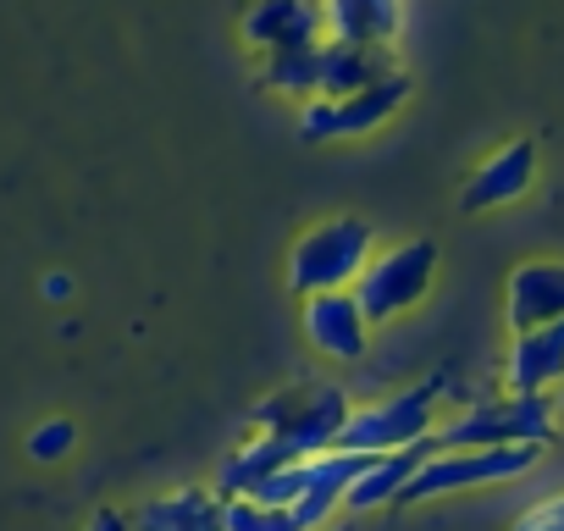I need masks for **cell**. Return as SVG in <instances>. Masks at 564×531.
Listing matches in <instances>:
<instances>
[{"label": "cell", "instance_id": "obj_5", "mask_svg": "<svg viewBox=\"0 0 564 531\" xmlns=\"http://www.w3.org/2000/svg\"><path fill=\"white\" fill-rule=\"evenodd\" d=\"M432 421H437V388H410L399 399H382V404H366V410H349V426L338 432V448L333 454H366V459H382L393 448H410L421 437H432Z\"/></svg>", "mask_w": 564, "mask_h": 531}, {"label": "cell", "instance_id": "obj_13", "mask_svg": "<svg viewBox=\"0 0 564 531\" xmlns=\"http://www.w3.org/2000/svg\"><path fill=\"white\" fill-rule=\"evenodd\" d=\"M322 23L344 45L393 51V40L404 29V0H322Z\"/></svg>", "mask_w": 564, "mask_h": 531}, {"label": "cell", "instance_id": "obj_4", "mask_svg": "<svg viewBox=\"0 0 564 531\" xmlns=\"http://www.w3.org/2000/svg\"><path fill=\"white\" fill-rule=\"evenodd\" d=\"M432 278H437V243L432 238H410V243L366 260V272L355 278L349 294H355L366 322H393L399 311H415L426 300Z\"/></svg>", "mask_w": 564, "mask_h": 531}, {"label": "cell", "instance_id": "obj_19", "mask_svg": "<svg viewBox=\"0 0 564 531\" xmlns=\"http://www.w3.org/2000/svg\"><path fill=\"white\" fill-rule=\"evenodd\" d=\"M221 531H300V520L289 509H265L249 498H227L221 503Z\"/></svg>", "mask_w": 564, "mask_h": 531}, {"label": "cell", "instance_id": "obj_6", "mask_svg": "<svg viewBox=\"0 0 564 531\" xmlns=\"http://www.w3.org/2000/svg\"><path fill=\"white\" fill-rule=\"evenodd\" d=\"M542 459L536 443H509V448H459V454H432L393 503H426L437 492H459V487H481V481H509L525 476Z\"/></svg>", "mask_w": 564, "mask_h": 531}, {"label": "cell", "instance_id": "obj_10", "mask_svg": "<svg viewBox=\"0 0 564 531\" xmlns=\"http://www.w3.org/2000/svg\"><path fill=\"white\" fill-rule=\"evenodd\" d=\"M531 183H536V144L531 139H514V144H503L492 161H481L470 172L459 205L465 210H498V205H514Z\"/></svg>", "mask_w": 564, "mask_h": 531}, {"label": "cell", "instance_id": "obj_8", "mask_svg": "<svg viewBox=\"0 0 564 531\" xmlns=\"http://www.w3.org/2000/svg\"><path fill=\"white\" fill-rule=\"evenodd\" d=\"M371 470L366 454H316L300 465V498H294V520L300 531H322L333 520V509H344V492Z\"/></svg>", "mask_w": 564, "mask_h": 531}, {"label": "cell", "instance_id": "obj_15", "mask_svg": "<svg viewBox=\"0 0 564 531\" xmlns=\"http://www.w3.org/2000/svg\"><path fill=\"white\" fill-rule=\"evenodd\" d=\"M322 34V7L316 0H254V12L243 18V40L260 51L305 45Z\"/></svg>", "mask_w": 564, "mask_h": 531}, {"label": "cell", "instance_id": "obj_22", "mask_svg": "<svg viewBox=\"0 0 564 531\" xmlns=\"http://www.w3.org/2000/svg\"><path fill=\"white\" fill-rule=\"evenodd\" d=\"M89 531H128V514H117V509H100V514L89 520Z\"/></svg>", "mask_w": 564, "mask_h": 531}, {"label": "cell", "instance_id": "obj_17", "mask_svg": "<svg viewBox=\"0 0 564 531\" xmlns=\"http://www.w3.org/2000/svg\"><path fill=\"white\" fill-rule=\"evenodd\" d=\"M432 454H437V443H432V437H421V443H410V448H393V454L371 459V470L344 492V503H349V509H382V503H393V498L404 492V481H410Z\"/></svg>", "mask_w": 564, "mask_h": 531}, {"label": "cell", "instance_id": "obj_1", "mask_svg": "<svg viewBox=\"0 0 564 531\" xmlns=\"http://www.w3.org/2000/svg\"><path fill=\"white\" fill-rule=\"evenodd\" d=\"M349 393L333 388V382H316V388H282L271 399L254 404V426L260 437H276L289 443L300 459H316V454H333L338 448V432L349 426Z\"/></svg>", "mask_w": 564, "mask_h": 531}, {"label": "cell", "instance_id": "obj_11", "mask_svg": "<svg viewBox=\"0 0 564 531\" xmlns=\"http://www.w3.org/2000/svg\"><path fill=\"white\" fill-rule=\"evenodd\" d=\"M564 322V260H525L509 278V327L536 333Z\"/></svg>", "mask_w": 564, "mask_h": 531}, {"label": "cell", "instance_id": "obj_18", "mask_svg": "<svg viewBox=\"0 0 564 531\" xmlns=\"http://www.w3.org/2000/svg\"><path fill=\"white\" fill-rule=\"evenodd\" d=\"M316 56H322V40L265 51L260 84H265V89H289V95H316Z\"/></svg>", "mask_w": 564, "mask_h": 531}, {"label": "cell", "instance_id": "obj_21", "mask_svg": "<svg viewBox=\"0 0 564 531\" xmlns=\"http://www.w3.org/2000/svg\"><path fill=\"white\" fill-rule=\"evenodd\" d=\"M514 531H564V492H553V498L531 503V509L514 520Z\"/></svg>", "mask_w": 564, "mask_h": 531}, {"label": "cell", "instance_id": "obj_7", "mask_svg": "<svg viewBox=\"0 0 564 531\" xmlns=\"http://www.w3.org/2000/svg\"><path fill=\"white\" fill-rule=\"evenodd\" d=\"M410 73H388V78H377L371 89H360V95H349V100H338V106H327V100H311L305 106V117H300V133L305 139H338V133H371V128H382L404 100H410Z\"/></svg>", "mask_w": 564, "mask_h": 531}, {"label": "cell", "instance_id": "obj_3", "mask_svg": "<svg viewBox=\"0 0 564 531\" xmlns=\"http://www.w3.org/2000/svg\"><path fill=\"white\" fill-rule=\"evenodd\" d=\"M558 432L553 421V399L547 393H509V399H487L476 410H465L454 426L432 432L437 454H459V448H509V443H547Z\"/></svg>", "mask_w": 564, "mask_h": 531}, {"label": "cell", "instance_id": "obj_14", "mask_svg": "<svg viewBox=\"0 0 564 531\" xmlns=\"http://www.w3.org/2000/svg\"><path fill=\"white\" fill-rule=\"evenodd\" d=\"M553 382H564V322L536 327V333H514L509 393H547Z\"/></svg>", "mask_w": 564, "mask_h": 531}, {"label": "cell", "instance_id": "obj_16", "mask_svg": "<svg viewBox=\"0 0 564 531\" xmlns=\"http://www.w3.org/2000/svg\"><path fill=\"white\" fill-rule=\"evenodd\" d=\"M128 531H221V498L205 487H177L166 498L139 503Z\"/></svg>", "mask_w": 564, "mask_h": 531}, {"label": "cell", "instance_id": "obj_12", "mask_svg": "<svg viewBox=\"0 0 564 531\" xmlns=\"http://www.w3.org/2000/svg\"><path fill=\"white\" fill-rule=\"evenodd\" d=\"M305 333L322 355L333 360H360L366 355V338H371V322L360 316L355 294H311L305 300Z\"/></svg>", "mask_w": 564, "mask_h": 531}, {"label": "cell", "instance_id": "obj_9", "mask_svg": "<svg viewBox=\"0 0 564 531\" xmlns=\"http://www.w3.org/2000/svg\"><path fill=\"white\" fill-rule=\"evenodd\" d=\"M399 73L393 67V51H371V45H344V40H322V56H316V100L338 106L360 89H371L377 78Z\"/></svg>", "mask_w": 564, "mask_h": 531}, {"label": "cell", "instance_id": "obj_23", "mask_svg": "<svg viewBox=\"0 0 564 531\" xmlns=\"http://www.w3.org/2000/svg\"><path fill=\"white\" fill-rule=\"evenodd\" d=\"M333 531H349V525H333Z\"/></svg>", "mask_w": 564, "mask_h": 531}, {"label": "cell", "instance_id": "obj_20", "mask_svg": "<svg viewBox=\"0 0 564 531\" xmlns=\"http://www.w3.org/2000/svg\"><path fill=\"white\" fill-rule=\"evenodd\" d=\"M73 443H78L73 421H45V426H34V432H29V454H34V459H62Z\"/></svg>", "mask_w": 564, "mask_h": 531}, {"label": "cell", "instance_id": "obj_2", "mask_svg": "<svg viewBox=\"0 0 564 531\" xmlns=\"http://www.w3.org/2000/svg\"><path fill=\"white\" fill-rule=\"evenodd\" d=\"M371 221L366 216H333L322 227H311L300 243H294V294H344L355 289V278L366 272V260H371Z\"/></svg>", "mask_w": 564, "mask_h": 531}]
</instances>
